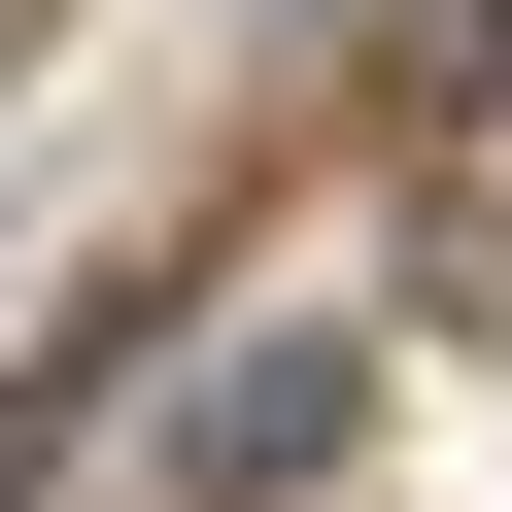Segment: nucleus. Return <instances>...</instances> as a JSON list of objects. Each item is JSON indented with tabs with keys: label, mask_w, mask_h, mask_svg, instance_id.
Instances as JSON below:
<instances>
[{
	"label": "nucleus",
	"mask_w": 512,
	"mask_h": 512,
	"mask_svg": "<svg viewBox=\"0 0 512 512\" xmlns=\"http://www.w3.org/2000/svg\"><path fill=\"white\" fill-rule=\"evenodd\" d=\"M342 444H376V342H342V308H205V376L137 410V478H171V512H308Z\"/></svg>",
	"instance_id": "nucleus-1"
},
{
	"label": "nucleus",
	"mask_w": 512,
	"mask_h": 512,
	"mask_svg": "<svg viewBox=\"0 0 512 512\" xmlns=\"http://www.w3.org/2000/svg\"><path fill=\"white\" fill-rule=\"evenodd\" d=\"M69 444H103V342H69V376H0V512H35Z\"/></svg>",
	"instance_id": "nucleus-2"
}]
</instances>
